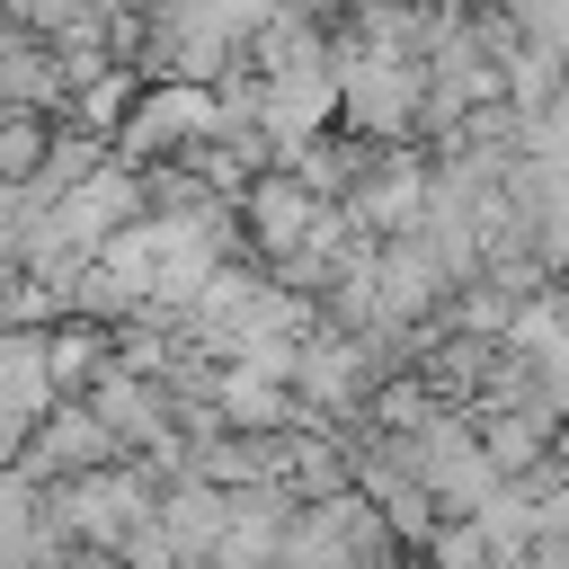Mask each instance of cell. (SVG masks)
Returning a JSON list of instances; mask_svg holds the SVG:
<instances>
[{
	"instance_id": "cell-1",
	"label": "cell",
	"mask_w": 569,
	"mask_h": 569,
	"mask_svg": "<svg viewBox=\"0 0 569 569\" xmlns=\"http://www.w3.org/2000/svg\"><path fill=\"white\" fill-rule=\"evenodd\" d=\"M36 160H44V133H36V116L9 107V116H0V178H27Z\"/></svg>"
}]
</instances>
